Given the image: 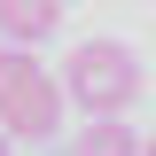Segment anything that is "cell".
Listing matches in <instances>:
<instances>
[{
  "label": "cell",
  "instance_id": "1",
  "mask_svg": "<svg viewBox=\"0 0 156 156\" xmlns=\"http://www.w3.org/2000/svg\"><path fill=\"white\" fill-rule=\"evenodd\" d=\"M62 78L47 70V62H31V47H16V39H0V125L16 140H47L62 125Z\"/></svg>",
  "mask_w": 156,
  "mask_h": 156
},
{
  "label": "cell",
  "instance_id": "2",
  "mask_svg": "<svg viewBox=\"0 0 156 156\" xmlns=\"http://www.w3.org/2000/svg\"><path fill=\"white\" fill-rule=\"evenodd\" d=\"M62 94H70L86 117L133 109V94H140V55L125 47V39H78L70 70H62Z\"/></svg>",
  "mask_w": 156,
  "mask_h": 156
},
{
  "label": "cell",
  "instance_id": "3",
  "mask_svg": "<svg viewBox=\"0 0 156 156\" xmlns=\"http://www.w3.org/2000/svg\"><path fill=\"white\" fill-rule=\"evenodd\" d=\"M148 140L125 125V109H109V117H94V125H78L70 133V156H140Z\"/></svg>",
  "mask_w": 156,
  "mask_h": 156
},
{
  "label": "cell",
  "instance_id": "4",
  "mask_svg": "<svg viewBox=\"0 0 156 156\" xmlns=\"http://www.w3.org/2000/svg\"><path fill=\"white\" fill-rule=\"evenodd\" d=\"M55 23H62V0H0V39L16 47H39Z\"/></svg>",
  "mask_w": 156,
  "mask_h": 156
},
{
  "label": "cell",
  "instance_id": "5",
  "mask_svg": "<svg viewBox=\"0 0 156 156\" xmlns=\"http://www.w3.org/2000/svg\"><path fill=\"white\" fill-rule=\"evenodd\" d=\"M0 156H16V133H8V125H0Z\"/></svg>",
  "mask_w": 156,
  "mask_h": 156
},
{
  "label": "cell",
  "instance_id": "6",
  "mask_svg": "<svg viewBox=\"0 0 156 156\" xmlns=\"http://www.w3.org/2000/svg\"><path fill=\"white\" fill-rule=\"evenodd\" d=\"M140 156H156V133H148V148H140Z\"/></svg>",
  "mask_w": 156,
  "mask_h": 156
}]
</instances>
